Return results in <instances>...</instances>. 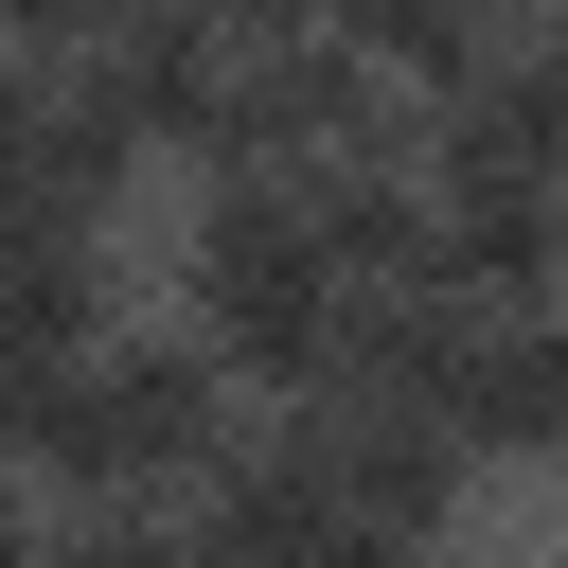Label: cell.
<instances>
[{
	"mask_svg": "<svg viewBox=\"0 0 568 568\" xmlns=\"http://www.w3.org/2000/svg\"><path fill=\"white\" fill-rule=\"evenodd\" d=\"M178 284H195V337L248 373V390H337V337H355V248L320 231V195L302 178H213V213H195V248H178Z\"/></svg>",
	"mask_w": 568,
	"mask_h": 568,
	"instance_id": "1",
	"label": "cell"
},
{
	"mask_svg": "<svg viewBox=\"0 0 568 568\" xmlns=\"http://www.w3.org/2000/svg\"><path fill=\"white\" fill-rule=\"evenodd\" d=\"M231 444H248V426H231V355H213V337H89L71 390H53L36 479H71L106 532H142V515H195V479H213Z\"/></svg>",
	"mask_w": 568,
	"mask_h": 568,
	"instance_id": "2",
	"label": "cell"
},
{
	"mask_svg": "<svg viewBox=\"0 0 568 568\" xmlns=\"http://www.w3.org/2000/svg\"><path fill=\"white\" fill-rule=\"evenodd\" d=\"M444 426L479 462H568V302H479L444 355Z\"/></svg>",
	"mask_w": 568,
	"mask_h": 568,
	"instance_id": "3",
	"label": "cell"
},
{
	"mask_svg": "<svg viewBox=\"0 0 568 568\" xmlns=\"http://www.w3.org/2000/svg\"><path fill=\"white\" fill-rule=\"evenodd\" d=\"M444 178H568V36L550 53H479L462 89H444V142H426Z\"/></svg>",
	"mask_w": 568,
	"mask_h": 568,
	"instance_id": "4",
	"label": "cell"
},
{
	"mask_svg": "<svg viewBox=\"0 0 568 568\" xmlns=\"http://www.w3.org/2000/svg\"><path fill=\"white\" fill-rule=\"evenodd\" d=\"M444 284L479 302L568 284V178H444Z\"/></svg>",
	"mask_w": 568,
	"mask_h": 568,
	"instance_id": "5",
	"label": "cell"
},
{
	"mask_svg": "<svg viewBox=\"0 0 568 568\" xmlns=\"http://www.w3.org/2000/svg\"><path fill=\"white\" fill-rule=\"evenodd\" d=\"M337 36H355L390 89H426V106H444L479 53H515V0H337Z\"/></svg>",
	"mask_w": 568,
	"mask_h": 568,
	"instance_id": "6",
	"label": "cell"
},
{
	"mask_svg": "<svg viewBox=\"0 0 568 568\" xmlns=\"http://www.w3.org/2000/svg\"><path fill=\"white\" fill-rule=\"evenodd\" d=\"M53 390H71V355L0 302V462H36V444H53Z\"/></svg>",
	"mask_w": 568,
	"mask_h": 568,
	"instance_id": "7",
	"label": "cell"
},
{
	"mask_svg": "<svg viewBox=\"0 0 568 568\" xmlns=\"http://www.w3.org/2000/svg\"><path fill=\"white\" fill-rule=\"evenodd\" d=\"M231 18H248V36H302V18H337V0H231Z\"/></svg>",
	"mask_w": 568,
	"mask_h": 568,
	"instance_id": "8",
	"label": "cell"
}]
</instances>
